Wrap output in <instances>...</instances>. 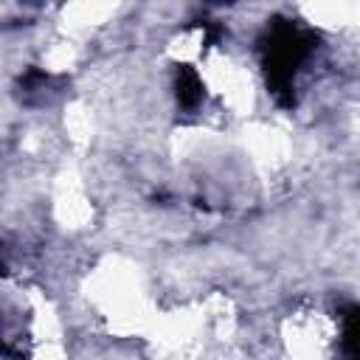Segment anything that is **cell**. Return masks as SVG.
I'll return each mask as SVG.
<instances>
[{"instance_id":"obj_3","label":"cell","mask_w":360,"mask_h":360,"mask_svg":"<svg viewBox=\"0 0 360 360\" xmlns=\"http://www.w3.org/2000/svg\"><path fill=\"white\" fill-rule=\"evenodd\" d=\"M205 326V309L202 307H183L166 315H155L149 335L160 349L166 352H183L188 349Z\"/></svg>"},{"instance_id":"obj_7","label":"cell","mask_w":360,"mask_h":360,"mask_svg":"<svg viewBox=\"0 0 360 360\" xmlns=\"http://www.w3.org/2000/svg\"><path fill=\"white\" fill-rule=\"evenodd\" d=\"M115 3H98V0H82V3H70L62 8V28L68 34H82L87 28H96L101 22H107L115 14Z\"/></svg>"},{"instance_id":"obj_5","label":"cell","mask_w":360,"mask_h":360,"mask_svg":"<svg viewBox=\"0 0 360 360\" xmlns=\"http://www.w3.org/2000/svg\"><path fill=\"white\" fill-rule=\"evenodd\" d=\"M284 343L287 360H326V323L318 315L290 318L284 323Z\"/></svg>"},{"instance_id":"obj_6","label":"cell","mask_w":360,"mask_h":360,"mask_svg":"<svg viewBox=\"0 0 360 360\" xmlns=\"http://www.w3.org/2000/svg\"><path fill=\"white\" fill-rule=\"evenodd\" d=\"M248 155L262 169H276L290 158V138L273 124H248L242 132Z\"/></svg>"},{"instance_id":"obj_10","label":"cell","mask_w":360,"mask_h":360,"mask_svg":"<svg viewBox=\"0 0 360 360\" xmlns=\"http://www.w3.org/2000/svg\"><path fill=\"white\" fill-rule=\"evenodd\" d=\"M65 129L73 146H87L93 138V118L84 101H70L65 107Z\"/></svg>"},{"instance_id":"obj_12","label":"cell","mask_w":360,"mask_h":360,"mask_svg":"<svg viewBox=\"0 0 360 360\" xmlns=\"http://www.w3.org/2000/svg\"><path fill=\"white\" fill-rule=\"evenodd\" d=\"M73 62H76V45H70V42H56L45 53L48 70H68Z\"/></svg>"},{"instance_id":"obj_8","label":"cell","mask_w":360,"mask_h":360,"mask_svg":"<svg viewBox=\"0 0 360 360\" xmlns=\"http://www.w3.org/2000/svg\"><path fill=\"white\" fill-rule=\"evenodd\" d=\"M301 11H304V17L309 22H315L321 28L338 31V28H346V25H352L357 20L360 6L357 3H349V0H338V3H307V6H301Z\"/></svg>"},{"instance_id":"obj_11","label":"cell","mask_w":360,"mask_h":360,"mask_svg":"<svg viewBox=\"0 0 360 360\" xmlns=\"http://www.w3.org/2000/svg\"><path fill=\"white\" fill-rule=\"evenodd\" d=\"M202 51V31H186L169 45V56L177 62H191Z\"/></svg>"},{"instance_id":"obj_2","label":"cell","mask_w":360,"mask_h":360,"mask_svg":"<svg viewBox=\"0 0 360 360\" xmlns=\"http://www.w3.org/2000/svg\"><path fill=\"white\" fill-rule=\"evenodd\" d=\"M202 79L205 84L222 96V101L228 104L231 112L236 115H250L253 110V101H256V93H253V82L248 76L245 68L233 65L228 56H219V53H211L202 65Z\"/></svg>"},{"instance_id":"obj_13","label":"cell","mask_w":360,"mask_h":360,"mask_svg":"<svg viewBox=\"0 0 360 360\" xmlns=\"http://www.w3.org/2000/svg\"><path fill=\"white\" fill-rule=\"evenodd\" d=\"M34 360H65V349L62 343H37Z\"/></svg>"},{"instance_id":"obj_1","label":"cell","mask_w":360,"mask_h":360,"mask_svg":"<svg viewBox=\"0 0 360 360\" xmlns=\"http://www.w3.org/2000/svg\"><path fill=\"white\" fill-rule=\"evenodd\" d=\"M87 298L104 312L115 335H149L155 307L143 292L138 264L121 256L104 259L87 278Z\"/></svg>"},{"instance_id":"obj_4","label":"cell","mask_w":360,"mask_h":360,"mask_svg":"<svg viewBox=\"0 0 360 360\" xmlns=\"http://www.w3.org/2000/svg\"><path fill=\"white\" fill-rule=\"evenodd\" d=\"M53 217L65 228H84L93 217L84 183L73 169H65L53 183Z\"/></svg>"},{"instance_id":"obj_9","label":"cell","mask_w":360,"mask_h":360,"mask_svg":"<svg viewBox=\"0 0 360 360\" xmlns=\"http://www.w3.org/2000/svg\"><path fill=\"white\" fill-rule=\"evenodd\" d=\"M31 332L37 343H62V323L53 309V304L39 292L31 290Z\"/></svg>"}]
</instances>
